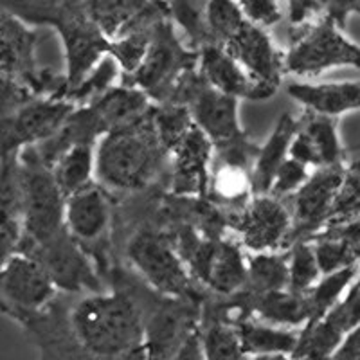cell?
Wrapping results in <instances>:
<instances>
[{"label": "cell", "mask_w": 360, "mask_h": 360, "mask_svg": "<svg viewBox=\"0 0 360 360\" xmlns=\"http://www.w3.org/2000/svg\"><path fill=\"white\" fill-rule=\"evenodd\" d=\"M359 360H360V359H359Z\"/></svg>", "instance_id": "cell-51"}, {"label": "cell", "mask_w": 360, "mask_h": 360, "mask_svg": "<svg viewBox=\"0 0 360 360\" xmlns=\"http://www.w3.org/2000/svg\"><path fill=\"white\" fill-rule=\"evenodd\" d=\"M18 179L22 202L18 249H22L44 243L65 227V197L34 146L24 148L18 153Z\"/></svg>", "instance_id": "cell-6"}, {"label": "cell", "mask_w": 360, "mask_h": 360, "mask_svg": "<svg viewBox=\"0 0 360 360\" xmlns=\"http://www.w3.org/2000/svg\"><path fill=\"white\" fill-rule=\"evenodd\" d=\"M245 22L236 0H209L207 4V44L224 45Z\"/></svg>", "instance_id": "cell-39"}, {"label": "cell", "mask_w": 360, "mask_h": 360, "mask_svg": "<svg viewBox=\"0 0 360 360\" xmlns=\"http://www.w3.org/2000/svg\"><path fill=\"white\" fill-rule=\"evenodd\" d=\"M121 76V69L115 63L114 58L110 54L103 56L96 67L86 74L85 78L74 85L72 89H69L63 96V99L69 103H72L74 107H83V105H89L94 99H98L99 96H103L105 92L115 86V82Z\"/></svg>", "instance_id": "cell-34"}, {"label": "cell", "mask_w": 360, "mask_h": 360, "mask_svg": "<svg viewBox=\"0 0 360 360\" xmlns=\"http://www.w3.org/2000/svg\"><path fill=\"white\" fill-rule=\"evenodd\" d=\"M290 47L285 51V74L319 76L339 67L360 69V45L349 40L326 15L292 27Z\"/></svg>", "instance_id": "cell-8"}, {"label": "cell", "mask_w": 360, "mask_h": 360, "mask_svg": "<svg viewBox=\"0 0 360 360\" xmlns=\"http://www.w3.org/2000/svg\"><path fill=\"white\" fill-rule=\"evenodd\" d=\"M314 245L321 274L355 266L360 263V220L330 225L308 240Z\"/></svg>", "instance_id": "cell-22"}, {"label": "cell", "mask_w": 360, "mask_h": 360, "mask_svg": "<svg viewBox=\"0 0 360 360\" xmlns=\"http://www.w3.org/2000/svg\"><path fill=\"white\" fill-rule=\"evenodd\" d=\"M346 166L348 162L317 168L297 191L292 193L290 197L281 198L292 217L288 249L295 242L310 240L315 233L323 229L346 175Z\"/></svg>", "instance_id": "cell-14"}, {"label": "cell", "mask_w": 360, "mask_h": 360, "mask_svg": "<svg viewBox=\"0 0 360 360\" xmlns=\"http://www.w3.org/2000/svg\"><path fill=\"white\" fill-rule=\"evenodd\" d=\"M153 0H79L101 33L112 40L117 37Z\"/></svg>", "instance_id": "cell-30"}, {"label": "cell", "mask_w": 360, "mask_h": 360, "mask_svg": "<svg viewBox=\"0 0 360 360\" xmlns=\"http://www.w3.org/2000/svg\"><path fill=\"white\" fill-rule=\"evenodd\" d=\"M74 108L65 99L37 98L15 114L0 119V159L53 137Z\"/></svg>", "instance_id": "cell-15"}, {"label": "cell", "mask_w": 360, "mask_h": 360, "mask_svg": "<svg viewBox=\"0 0 360 360\" xmlns=\"http://www.w3.org/2000/svg\"><path fill=\"white\" fill-rule=\"evenodd\" d=\"M17 252L29 254L31 258L37 259L60 294L82 295L108 290L107 283L99 276L94 262L70 236L67 227L44 243L22 247Z\"/></svg>", "instance_id": "cell-11"}, {"label": "cell", "mask_w": 360, "mask_h": 360, "mask_svg": "<svg viewBox=\"0 0 360 360\" xmlns=\"http://www.w3.org/2000/svg\"><path fill=\"white\" fill-rule=\"evenodd\" d=\"M65 227L85 249L99 276L107 278L115 258L112 245V198L98 182L85 186L65 198Z\"/></svg>", "instance_id": "cell-10"}, {"label": "cell", "mask_w": 360, "mask_h": 360, "mask_svg": "<svg viewBox=\"0 0 360 360\" xmlns=\"http://www.w3.org/2000/svg\"><path fill=\"white\" fill-rule=\"evenodd\" d=\"M195 69H198V51L182 40L168 18L153 29L146 56L134 72L121 76V85L139 89L153 105H160L172 98L180 79Z\"/></svg>", "instance_id": "cell-7"}, {"label": "cell", "mask_w": 360, "mask_h": 360, "mask_svg": "<svg viewBox=\"0 0 360 360\" xmlns=\"http://www.w3.org/2000/svg\"><path fill=\"white\" fill-rule=\"evenodd\" d=\"M63 197H70L96 180V144H74L51 166Z\"/></svg>", "instance_id": "cell-27"}, {"label": "cell", "mask_w": 360, "mask_h": 360, "mask_svg": "<svg viewBox=\"0 0 360 360\" xmlns=\"http://www.w3.org/2000/svg\"><path fill=\"white\" fill-rule=\"evenodd\" d=\"M247 281V256L236 238L224 236L214 249L204 288L213 295H231Z\"/></svg>", "instance_id": "cell-24"}, {"label": "cell", "mask_w": 360, "mask_h": 360, "mask_svg": "<svg viewBox=\"0 0 360 360\" xmlns=\"http://www.w3.org/2000/svg\"><path fill=\"white\" fill-rule=\"evenodd\" d=\"M152 115L160 141H162L164 146L168 148L169 153L188 134L189 128L195 124L188 108L184 105H176V103L152 105Z\"/></svg>", "instance_id": "cell-38"}, {"label": "cell", "mask_w": 360, "mask_h": 360, "mask_svg": "<svg viewBox=\"0 0 360 360\" xmlns=\"http://www.w3.org/2000/svg\"><path fill=\"white\" fill-rule=\"evenodd\" d=\"M22 240V202L18 153L0 164V269L18 250Z\"/></svg>", "instance_id": "cell-20"}, {"label": "cell", "mask_w": 360, "mask_h": 360, "mask_svg": "<svg viewBox=\"0 0 360 360\" xmlns=\"http://www.w3.org/2000/svg\"><path fill=\"white\" fill-rule=\"evenodd\" d=\"M308 176H310V168L288 157V159L279 166L278 172H276L272 186H270L269 189V195H272V197L276 198L290 197L292 193H295L304 184V180H307Z\"/></svg>", "instance_id": "cell-41"}, {"label": "cell", "mask_w": 360, "mask_h": 360, "mask_svg": "<svg viewBox=\"0 0 360 360\" xmlns=\"http://www.w3.org/2000/svg\"><path fill=\"white\" fill-rule=\"evenodd\" d=\"M157 25H153V27L131 29V31H127V33L112 38L108 54L114 58L115 63L121 69V76H128V74H131L141 65V62H143L148 53L150 41H152L153 29Z\"/></svg>", "instance_id": "cell-35"}, {"label": "cell", "mask_w": 360, "mask_h": 360, "mask_svg": "<svg viewBox=\"0 0 360 360\" xmlns=\"http://www.w3.org/2000/svg\"><path fill=\"white\" fill-rule=\"evenodd\" d=\"M299 130L310 139L315 153L319 157L321 168L346 162L344 148L339 137V123L335 117L304 110L299 115Z\"/></svg>", "instance_id": "cell-29"}, {"label": "cell", "mask_w": 360, "mask_h": 360, "mask_svg": "<svg viewBox=\"0 0 360 360\" xmlns=\"http://www.w3.org/2000/svg\"><path fill=\"white\" fill-rule=\"evenodd\" d=\"M252 182L250 172L240 166L214 160L211 169L207 198L227 214L238 213L252 198Z\"/></svg>", "instance_id": "cell-26"}, {"label": "cell", "mask_w": 360, "mask_h": 360, "mask_svg": "<svg viewBox=\"0 0 360 360\" xmlns=\"http://www.w3.org/2000/svg\"><path fill=\"white\" fill-rule=\"evenodd\" d=\"M323 15L332 18L340 29L346 27V20L352 15H360L359 0H319Z\"/></svg>", "instance_id": "cell-44"}, {"label": "cell", "mask_w": 360, "mask_h": 360, "mask_svg": "<svg viewBox=\"0 0 360 360\" xmlns=\"http://www.w3.org/2000/svg\"><path fill=\"white\" fill-rule=\"evenodd\" d=\"M58 294L44 266L29 254L15 252L0 269V314L18 324L44 310Z\"/></svg>", "instance_id": "cell-12"}, {"label": "cell", "mask_w": 360, "mask_h": 360, "mask_svg": "<svg viewBox=\"0 0 360 360\" xmlns=\"http://www.w3.org/2000/svg\"><path fill=\"white\" fill-rule=\"evenodd\" d=\"M213 157L211 141L193 124L169 155L168 191L176 197L207 198Z\"/></svg>", "instance_id": "cell-17"}, {"label": "cell", "mask_w": 360, "mask_h": 360, "mask_svg": "<svg viewBox=\"0 0 360 360\" xmlns=\"http://www.w3.org/2000/svg\"><path fill=\"white\" fill-rule=\"evenodd\" d=\"M227 225L243 249L250 252L288 250L292 217L287 204L272 195H252L245 207L227 214Z\"/></svg>", "instance_id": "cell-13"}, {"label": "cell", "mask_w": 360, "mask_h": 360, "mask_svg": "<svg viewBox=\"0 0 360 360\" xmlns=\"http://www.w3.org/2000/svg\"><path fill=\"white\" fill-rule=\"evenodd\" d=\"M0 6L31 27L56 31L65 51L67 90L78 85L110 49V40L86 15L79 0H0Z\"/></svg>", "instance_id": "cell-3"}, {"label": "cell", "mask_w": 360, "mask_h": 360, "mask_svg": "<svg viewBox=\"0 0 360 360\" xmlns=\"http://www.w3.org/2000/svg\"><path fill=\"white\" fill-rule=\"evenodd\" d=\"M240 99L221 94L204 82L198 70H191L180 79L166 103L184 105L193 123L211 141L214 160L252 169L259 146L243 131L238 115Z\"/></svg>", "instance_id": "cell-4"}, {"label": "cell", "mask_w": 360, "mask_h": 360, "mask_svg": "<svg viewBox=\"0 0 360 360\" xmlns=\"http://www.w3.org/2000/svg\"><path fill=\"white\" fill-rule=\"evenodd\" d=\"M321 276L323 274L317 265L311 242H295L288 249V288L297 294H304L319 281Z\"/></svg>", "instance_id": "cell-37"}, {"label": "cell", "mask_w": 360, "mask_h": 360, "mask_svg": "<svg viewBox=\"0 0 360 360\" xmlns=\"http://www.w3.org/2000/svg\"><path fill=\"white\" fill-rule=\"evenodd\" d=\"M247 356L258 355H292L301 328H281L259 321L256 317L233 321Z\"/></svg>", "instance_id": "cell-25"}, {"label": "cell", "mask_w": 360, "mask_h": 360, "mask_svg": "<svg viewBox=\"0 0 360 360\" xmlns=\"http://www.w3.org/2000/svg\"><path fill=\"white\" fill-rule=\"evenodd\" d=\"M198 74L214 90L236 99L263 101L262 90L249 78V74L234 62L220 45L205 44L198 49Z\"/></svg>", "instance_id": "cell-19"}, {"label": "cell", "mask_w": 360, "mask_h": 360, "mask_svg": "<svg viewBox=\"0 0 360 360\" xmlns=\"http://www.w3.org/2000/svg\"><path fill=\"white\" fill-rule=\"evenodd\" d=\"M297 130L299 117L292 115L290 112L279 115L269 141L263 146H259L258 155L252 162L250 182H252L254 195H266L269 193L276 172L288 159V148H290V143Z\"/></svg>", "instance_id": "cell-23"}, {"label": "cell", "mask_w": 360, "mask_h": 360, "mask_svg": "<svg viewBox=\"0 0 360 360\" xmlns=\"http://www.w3.org/2000/svg\"><path fill=\"white\" fill-rule=\"evenodd\" d=\"M207 4L209 0H168L169 18L191 49L198 51L209 41Z\"/></svg>", "instance_id": "cell-32"}, {"label": "cell", "mask_w": 360, "mask_h": 360, "mask_svg": "<svg viewBox=\"0 0 360 360\" xmlns=\"http://www.w3.org/2000/svg\"><path fill=\"white\" fill-rule=\"evenodd\" d=\"M359 274V265L346 266L332 272V274L321 276V279L307 292L308 303H310L311 317L308 323L321 319L328 310H332L340 301L342 294L352 287V283Z\"/></svg>", "instance_id": "cell-33"}, {"label": "cell", "mask_w": 360, "mask_h": 360, "mask_svg": "<svg viewBox=\"0 0 360 360\" xmlns=\"http://www.w3.org/2000/svg\"><path fill=\"white\" fill-rule=\"evenodd\" d=\"M290 27H299L323 15L319 0H287Z\"/></svg>", "instance_id": "cell-43"}, {"label": "cell", "mask_w": 360, "mask_h": 360, "mask_svg": "<svg viewBox=\"0 0 360 360\" xmlns=\"http://www.w3.org/2000/svg\"><path fill=\"white\" fill-rule=\"evenodd\" d=\"M169 360H205L204 349H202L200 332L198 330L193 332Z\"/></svg>", "instance_id": "cell-46"}, {"label": "cell", "mask_w": 360, "mask_h": 360, "mask_svg": "<svg viewBox=\"0 0 360 360\" xmlns=\"http://www.w3.org/2000/svg\"><path fill=\"white\" fill-rule=\"evenodd\" d=\"M67 304L69 294H58L44 310L22 321L20 326L40 349V360H96L74 337Z\"/></svg>", "instance_id": "cell-18"}, {"label": "cell", "mask_w": 360, "mask_h": 360, "mask_svg": "<svg viewBox=\"0 0 360 360\" xmlns=\"http://www.w3.org/2000/svg\"><path fill=\"white\" fill-rule=\"evenodd\" d=\"M287 94L304 110L339 119L346 112L360 110V79L335 83H290Z\"/></svg>", "instance_id": "cell-21"}, {"label": "cell", "mask_w": 360, "mask_h": 360, "mask_svg": "<svg viewBox=\"0 0 360 360\" xmlns=\"http://www.w3.org/2000/svg\"><path fill=\"white\" fill-rule=\"evenodd\" d=\"M288 288V250L252 252L247 258V281L240 290L258 295Z\"/></svg>", "instance_id": "cell-28"}, {"label": "cell", "mask_w": 360, "mask_h": 360, "mask_svg": "<svg viewBox=\"0 0 360 360\" xmlns=\"http://www.w3.org/2000/svg\"><path fill=\"white\" fill-rule=\"evenodd\" d=\"M245 360H292L290 355H258V356H247Z\"/></svg>", "instance_id": "cell-47"}, {"label": "cell", "mask_w": 360, "mask_h": 360, "mask_svg": "<svg viewBox=\"0 0 360 360\" xmlns=\"http://www.w3.org/2000/svg\"><path fill=\"white\" fill-rule=\"evenodd\" d=\"M166 2H168V0H166Z\"/></svg>", "instance_id": "cell-50"}, {"label": "cell", "mask_w": 360, "mask_h": 360, "mask_svg": "<svg viewBox=\"0 0 360 360\" xmlns=\"http://www.w3.org/2000/svg\"><path fill=\"white\" fill-rule=\"evenodd\" d=\"M0 164H2V159H0Z\"/></svg>", "instance_id": "cell-49"}, {"label": "cell", "mask_w": 360, "mask_h": 360, "mask_svg": "<svg viewBox=\"0 0 360 360\" xmlns=\"http://www.w3.org/2000/svg\"><path fill=\"white\" fill-rule=\"evenodd\" d=\"M169 155L150 107L143 115L114 128L98 141L96 182L110 195H128L168 182Z\"/></svg>", "instance_id": "cell-2"}, {"label": "cell", "mask_w": 360, "mask_h": 360, "mask_svg": "<svg viewBox=\"0 0 360 360\" xmlns=\"http://www.w3.org/2000/svg\"><path fill=\"white\" fill-rule=\"evenodd\" d=\"M38 96L24 82L0 70V119L25 107Z\"/></svg>", "instance_id": "cell-40"}, {"label": "cell", "mask_w": 360, "mask_h": 360, "mask_svg": "<svg viewBox=\"0 0 360 360\" xmlns=\"http://www.w3.org/2000/svg\"><path fill=\"white\" fill-rule=\"evenodd\" d=\"M245 20L258 27L269 29L281 22L283 9L279 0H236Z\"/></svg>", "instance_id": "cell-42"}, {"label": "cell", "mask_w": 360, "mask_h": 360, "mask_svg": "<svg viewBox=\"0 0 360 360\" xmlns=\"http://www.w3.org/2000/svg\"><path fill=\"white\" fill-rule=\"evenodd\" d=\"M221 49L249 74L265 99L278 92L285 76V53L276 47L266 29L245 20Z\"/></svg>", "instance_id": "cell-16"}, {"label": "cell", "mask_w": 360, "mask_h": 360, "mask_svg": "<svg viewBox=\"0 0 360 360\" xmlns=\"http://www.w3.org/2000/svg\"><path fill=\"white\" fill-rule=\"evenodd\" d=\"M353 220H360V160L346 166V175L324 227L348 224Z\"/></svg>", "instance_id": "cell-36"}, {"label": "cell", "mask_w": 360, "mask_h": 360, "mask_svg": "<svg viewBox=\"0 0 360 360\" xmlns=\"http://www.w3.org/2000/svg\"><path fill=\"white\" fill-rule=\"evenodd\" d=\"M114 252L117 262L123 256L124 265L159 294L193 301H204L209 294L189 274L164 231L139 227L117 243Z\"/></svg>", "instance_id": "cell-5"}, {"label": "cell", "mask_w": 360, "mask_h": 360, "mask_svg": "<svg viewBox=\"0 0 360 360\" xmlns=\"http://www.w3.org/2000/svg\"><path fill=\"white\" fill-rule=\"evenodd\" d=\"M360 359V324H356L352 332L346 333L339 348L333 353L332 360H359Z\"/></svg>", "instance_id": "cell-45"}, {"label": "cell", "mask_w": 360, "mask_h": 360, "mask_svg": "<svg viewBox=\"0 0 360 360\" xmlns=\"http://www.w3.org/2000/svg\"><path fill=\"white\" fill-rule=\"evenodd\" d=\"M67 319L82 348L96 360H144L143 314L119 283L108 290L70 295Z\"/></svg>", "instance_id": "cell-1"}, {"label": "cell", "mask_w": 360, "mask_h": 360, "mask_svg": "<svg viewBox=\"0 0 360 360\" xmlns=\"http://www.w3.org/2000/svg\"><path fill=\"white\" fill-rule=\"evenodd\" d=\"M356 283H360V263H359V274H356V279H355Z\"/></svg>", "instance_id": "cell-48"}, {"label": "cell", "mask_w": 360, "mask_h": 360, "mask_svg": "<svg viewBox=\"0 0 360 360\" xmlns=\"http://www.w3.org/2000/svg\"><path fill=\"white\" fill-rule=\"evenodd\" d=\"M45 34L0 6V70L24 82L38 98L63 99V74L38 65V47Z\"/></svg>", "instance_id": "cell-9"}, {"label": "cell", "mask_w": 360, "mask_h": 360, "mask_svg": "<svg viewBox=\"0 0 360 360\" xmlns=\"http://www.w3.org/2000/svg\"><path fill=\"white\" fill-rule=\"evenodd\" d=\"M205 360H245L236 328L229 321L202 314L198 326Z\"/></svg>", "instance_id": "cell-31"}]
</instances>
